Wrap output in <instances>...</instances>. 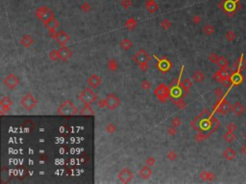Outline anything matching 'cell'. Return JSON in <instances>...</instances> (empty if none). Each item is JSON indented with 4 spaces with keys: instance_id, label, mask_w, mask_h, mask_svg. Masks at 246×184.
I'll return each instance as SVG.
<instances>
[{
    "instance_id": "6da1fadb",
    "label": "cell",
    "mask_w": 246,
    "mask_h": 184,
    "mask_svg": "<svg viewBox=\"0 0 246 184\" xmlns=\"http://www.w3.org/2000/svg\"><path fill=\"white\" fill-rule=\"evenodd\" d=\"M190 125L198 133L212 134L220 127V122L213 116L212 112L208 108H205L194 120L191 121Z\"/></svg>"
},
{
    "instance_id": "74e56055",
    "label": "cell",
    "mask_w": 246,
    "mask_h": 184,
    "mask_svg": "<svg viewBox=\"0 0 246 184\" xmlns=\"http://www.w3.org/2000/svg\"><path fill=\"white\" fill-rule=\"evenodd\" d=\"M49 59L52 61H57L60 59V54H59V50H52L49 53Z\"/></svg>"
},
{
    "instance_id": "836d02e7",
    "label": "cell",
    "mask_w": 246,
    "mask_h": 184,
    "mask_svg": "<svg viewBox=\"0 0 246 184\" xmlns=\"http://www.w3.org/2000/svg\"><path fill=\"white\" fill-rule=\"evenodd\" d=\"M136 26H137V21H136V19L134 17L129 18L126 21V23H125V27L129 31H133L136 28Z\"/></svg>"
},
{
    "instance_id": "8d00e7d4",
    "label": "cell",
    "mask_w": 246,
    "mask_h": 184,
    "mask_svg": "<svg viewBox=\"0 0 246 184\" xmlns=\"http://www.w3.org/2000/svg\"><path fill=\"white\" fill-rule=\"evenodd\" d=\"M13 104V101L11 100L10 97H7L5 96L1 99V101H0V104H1V107H11V104Z\"/></svg>"
},
{
    "instance_id": "83f0119b",
    "label": "cell",
    "mask_w": 246,
    "mask_h": 184,
    "mask_svg": "<svg viewBox=\"0 0 246 184\" xmlns=\"http://www.w3.org/2000/svg\"><path fill=\"white\" fill-rule=\"evenodd\" d=\"M217 65L221 68V69H229V61L225 57L221 56L219 57Z\"/></svg>"
},
{
    "instance_id": "f546056e",
    "label": "cell",
    "mask_w": 246,
    "mask_h": 184,
    "mask_svg": "<svg viewBox=\"0 0 246 184\" xmlns=\"http://www.w3.org/2000/svg\"><path fill=\"white\" fill-rule=\"evenodd\" d=\"M120 47H121L122 50L128 51L133 47V43L131 42V40L128 39H123L121 41H120Z\"/></svg>"
},
{
    "instance_id": "b9f144b4",
    "label": "cell",
    "mask_w": 246,
    "mask_h": 184,
    "mask_svg": "<svg viewBox=\"0 0 246 184\" xmlns=\"http://www.w3.org/2000/svg\"><path fill=\"white\" fill-rule=\"evenodd\" d=\"M174 103H175V104H176V106H177L178 108H179L180 109H184V108L187 107V103H186L182 98L179 99V100H177V101H175Z\"/></svg>"
},
{
    "instance_id": "d4e9b609",
    "label": "cell",
    "mask_w": 246,
    "mask_h": 184,
    "mask_svg": "<svg viewBox=\"0 0 246 184\" xmlns=\"http://www.w3.org/2000/svg\"><path fill=\"white\" fill-rule=\"evenodd\" d=\"M20 42H21V44L24 47H26V48H29V47L34 43V39L30 35H24Z\"/></svg>"
},
{
    "instance_id": "9f6ffc18",
    "label": "cell",
    "mask_w": 246,
    "mask_h": 184,
    "mask_svg": "<svg viewBox=\"0 0 246 184\" xmlns=\"http://www.w3.org/2000/svg\"><path fill=\"white\" fill-rule=\"evenodd\" d=\"M139 67L140 68L142 71H147L148 70V64H139Z\"/></svg>"
},
{
    "instance_id": "44dd1931",
    "label": "cell",
    "mask_w": 246,
    "mask_h": 184,
    "mask_svg": "<svg viewBox=\"0 0 246 184\" xmlns=\"http://www.w3.org/2000/svg\"><path fill=\"white\" fill-rule=\"evenodd\" d=\"M232 110H233V112L237 115V116H241V115L244 114V112L246 111V108L241 103H240L239 101H238L233 106Z\"/></svg>"
},
{
    "instance_id": "d6a6232c",
    "label": "cell",
    "mask_w": 246,
    "mask_h": 184,
    "mask_svg": "<svg viewBox=\"0 0 246 184\" xmlns=\"http://www.w3.org/2000/svg\"><path fill=\"white\" fill-rule=\"evenodd\" d=\"M223 139L225 140V142H227V143H232L233 141H235L237 139V136L234 133H230V131H226V133H224L223 135Z\"/></svg>"
},
{
    "instance_id": "816d5d0a",
    "label": "cell",
    "mask_w": 246,
    "mask_h": 184,
    "mask_svg": "<svg viewBox=\"0 0 246 184\" xmlns=\"http://www.w3.org/2000/svg\"><path fill=\"white\" fill-rule=\"evenodd\" d=\"M167 133H168L169 135H175L177 133V128L173 127V126L170 127V128H168V129H167Z\"/></svg>"
},
{
    "instance_id": "5bb4252c",
    "label": "cell",
    "mask_w": 246,
    "mask_h": 184,
    "mask_svg": "<svg viewBox=\"0 0 246 184\" xmlns=\"http://www.w3.org/2000/svg\"><path fill=\"white\" fill-rule=\"evenodd\" d=\"M230 77H231V80L233 83V86H240L244 81V77L241 74V72L238 70H233L230 74Z\"/></svg>"
},
{
    "instance_id": "603a6c76",
    "label": "cell",
    "mask_w": 246,
    "mask_h": 184,
    "mask_svg": "<svg viewBox=\"0 0 246 184\" xmlns=\"http://www.w3.org/2000/svg\"><path fill=\"white\" fill-rule=\"evenodd\" d=\"M235 155H237V151L233 148H231V147H229V148H227L223 151V157L228 161H232L235 157Z\"/></svg>"
},
{
    "instance_id": "ac0fdd59",
    "label": "cell",
    "mask_w": 246,
    "mask_h": 184,
    "mask_svg": "<svg viewBox=\"0 0 246 184\" xmlns=\"http://www.w3.org/2000/svg\"><path fill=\"white\" fill-rule=\"evenodd\" d=\"M59 54H60V59L62 61H66L72 56V51L65 45V46H62L59 49Z\"/></svg>"
},
{
    "instance_id": "4fadbf2b",
    "label": "cell",
    "mask_w": 246,
    "mask_h": 184,
    "mask_svg": "<svg viewBox=\"0 0 246 184\" xmlns=\"http://www.w3.org/2000/svg\"><path fill=\"white\" fill-rule=\"evenodd\" d=\"M106 103H107V108L109 109H116L120 104V99L114 93H110L106 97Z\"/></svg>"
},
{
    "instance_id": "680465c9",
    "label": "cell",
    "mask_w": 246,
    "mask_h": 184,
    "mask_svg": "<svg viewBox=\"0 0 246 184\" xmlns=\"http://www.w3.org/2000/svg\"><path fill=\"white\" fill-rule=\"evenodd\" d=\"M244 138H245V140H246V133H245V134H244Z\"/></svg>"
},
{
    "instance_id": "4dcf8cb0",
    "label": "cell",
    "mask_w": 246,
    "mask_h": 184,
    "mask_svg": "<svg viewBox=\"0 0 246 184\" xmlns=\"http://www.w3.org/2000/svg\"><path fill=\"white\" fill-rule=\"evenodd\" d=\"M222 83V86L225 87V88H228V89H231V87L233 86V83H232V80H231V77H230V75H227V76H225L221 82Z\"/></svg>"
},
{
    "instance_id": "f1b7e54d",
    "label": "cell",
    "mask_w": 246,
    "mask_h": 184,
    "mask_svg": "<svg viewBox=\"0 0 246 184\" xmlns=\"http://www.w3.org/2000/svg\"><path fill=\"white\" fill-rule=\"evenodd\" d=\"M192 79L194 80L196 83H203L205 80V74L201 71V70H197L194 74L192 75Z\"/></svg>"
},
{
    "instance_id": "f35d334b",
    "label": "cell",
    "mask_w": 246,
    "mask_h": 184,
    "mask_svg": "<svg viewBox=\"0 0 246 184\" xmlns=\"http://www.w3.org/2000/svg\"><path fill=\"white\" fill-rule=\"evenodd\" d=\"M225 38H226L228 41H234L235 38H237V34H235L233 30H229L227 31V33L225 34Z\"/></svg>"
},
{
    "instance_id": "11a10c76",
    "label": "cell",
    "mask_w": 246,
    "mask_h": 184,
    "mask_svg": "<svg viewBox=\"0 0 246 184\" xmlns=\"http://www.w3.org/2000/svg\"><path fill=\"white\" fill-rule=\"evenodd\" d=\"M81 8H82L83 11L88 12V11H90V9H91V6H90V5H88V3H85V4H83V5H82Z\"/></svg>"
},
{
    "instance_id": "1f68e13d",
    "label": "cell",
    "mask_w": 246,
    "mask_h": 184,
    "mask_svg": "<svg viewBox=\"0 0 246 184\" xmlns=\"http://www.w3.org/2000/svg\"><path fill=\"white\" fill-rule=\"evenodd\" d=\"M202 31H203V33L207 35V36H212V34H214V32H216V29H214V27L211 24H206V25H204V27L202 28Z\"/></svg>"
},
{
    "instance_id": "8fae6325",
    "label": "cell",
    "mask_w": 246,
    "mask_h": 184,
    "mask_svg": "<svg viewBox=\"0 0 246 184\" xmlns=\"http://www.w3.org/2000/svg\"><path fill=\"white\" fill-rule=\"evenodd\" d=\"M134 177V173L128 168H123V169L117 173V178L119 181H121L122 183H129L131 180L133 179Z\"/></svg>"
},
{
    "instance_id": "d6986e66",
    "label": "cell",
    "mask_w": 246,
    "mask_h": 184,
    "mask_svg": "<svg viewBox=\"0 0 246 184\" xmlns=\"http://www.w3.org/2000/svg\"><path fill=\"white\" fill-rule=\"evenodd\" d=\"M102 79L99 77L97 74H92L88 80V83L91 88H96L101 85Z\"/></svg>"
},
{
    "instance_id": "c3c4849f",
    "label": "cell",
    "mask_w": 246,
    "mask_h": 184,
    "mask_svg": "<svg viewBox=\"0 0 246 184\" xmlns=\"http://www.w3.org/2000/svg\"><path fill=\"white\" fill-rule=\"evenodd\" d=\"M161 26L163 27L165 30H168L170 28V26H171V23L169 20H167V19H165L163 22L161 23Z\"/></svg>"
},
{
    "instance_id": "bcb514c9",
    "label": "cell",
    "mask_w": 246,
    "mask_h": 184,
    "mask_svg": "<svg viewBox=\"0 0 246 184\" xmlns=\"http://www.w3.org/2000/svg\"><path fill=\"white\" fill-rule=\"evenodd\" d=\"M167 158H168L170 161H175L177 158V154L174 151H170L168 154H167Z\"/></svg>"
},
{
    "instance_id": "f5cc1de1",
    "label": "cell",
    "mask_w": 246,
    "mask_h": 184,
    "mask_svg": "<svg viewBox=\"0 0 246 184\" xmlns=\"http://www.w3.org/2000/svg\"><path fill=\"white\" fill-rule=\"evenodd\" d=\"M97 106L100 108H106L107 107V103H106V99L105 100H99V101L97 102Z\"/></svg>"
},
{
    "instance_id": "f6af8a7d",
    "label": "cell",
    "mask_w": 246,
    "mask_h": 184,
    "mask_svg": "<svg viewBox=\"0 0 246 184\" xmlns=\"http://www.w3.org/2000/svg\"><path fill=\"white\" fill-rule=\"evenodd\" d=\"M214 94H216V95L217 96L218 99H221V98L225 97L224 92H223V89H222L221 87H217V88H216V90H214Z\"/></svg>"
},
{
    "instance_id": "60d3db41",
    "label": "cell",
    "mask_w": 246,
    "mask_h": 184,
    "mask_svg": "<svg viewBox=\"0 0 246 184\" xmlns=\"http://www.w3.org/2000/svg\"><path fill=\"white\" fill-rule=\"evenodd\" d=\"M218 59H219V57H218L216 53H211L210 55H209V61H210L212 62V64H217Z\"/></svg>"
},
{
    "instance_id": "7a4b0ae2",
    "label": "cell",
    "mask_w": 246,
    "mask_h": 184,
    "mask_svg": "<svg viewBox=\"0 0 246 184\" xmlns=\"http://www.w3.org/2000/svg\"><path fill=\"white\" fill-rule=\"evenodd\" d=\"M218 7L224 11L225 14H228L229 17H232L238 10H240L241 5H240V0H223L218 4Z\"/></svg>"
},
{
    "instance_id": "f907efd6",
    "label": "cell",
    "mask_w": 246,
    "mask_h": 184,
    "mask_svg": "<svg viewBox=\"0 0 246 184\" xmlns=\"http://www.w3.org/2000/svg\"><path fill=\"white\" fill-rule=\"evenodd\" d=\"M140 86H141V88L142 89H145V90H147V89H149L151 87V83L148 82V81H143V82H141L140 83Z\"/></svg>"
},
{
    "instance_id": "e575fe53",
    "label": "cell",
    "mask_w": 246,
    "mask_h": 184,
    "mask_svg": "<svg viewBox=\"0 0 246 184\" xmlns=\"http://www.w3.org/2000/svg\"><path fill=\"white\" fill-rule=\"evenodd\" d=\"M108 68L111 71L114 72V71H117V68H118V64H117V61L114 60V59H111V60H109L108 61Z\"/></svg>"
},
{
    "instance_id": "484cf974",
    "label": "cell",
    "mask_w": 246,
    "mask_h": 184,
    "mask_svg": "<svg viewBox=\"0 0 246 184\" xmlns=\"http://www.w3.org/2000/svg\"><path fill=\"white\" fill-rule=\"evenodd\" d=\"M145 5H146V7H147L148 11L150 13H152V14L156 13L159 9L158 5H157V3L154 1V0H146Z\"/></svg>"
},
{
    "instance_id": "ee69618b",
    "label": "cell",
    "mask_w": 246,
    "mask_h": 184,
    "mask_svg": "<svg viewBox=\"0 0 246 184\" xmlns=\"http://www.w3.org/2000/svg\"><path fill=\"white\" fill-rule=\"evenodd\" d=\"M181 124H182V121H181V119L178 117V116H175L173 119H172V121H171V125L173 126V127H176V128L180 127Z\"/></svg>"
},
{
    "instance_id": "6f0895ef",
    "label": "cell",
    "mask_w": 246,
    "mask_h": 184,
    "mask_svg": "<svg viewBox=\"0 0 246 184\" xmlns=\"http://www.w3.org/2000/svg\"><path fill=\"white\" fill-rule=\"evenodd\" d=\"M240 152H241V154H242L243 155L246 156V144L243 145V146H242V148L240 149Z\"/></svg>"
},
{
    "instance_id": "30bf717a",
    "label": "cell",
    "mask_w": 246,
    "mask_h": 184,
    "mask_svg": "<svg viewBox=\"0 0 246 184\" xmlns=\"http://www.w3.org/2000/svg\"><path fill=\"white\" fill-rule=\"evenodd\" d=\"M133 61L138 65L142 64H148V62L151 61V57L147 52L141 49L135 54V56L133 57Z\"/></svg>"
},
{
    "instance_id": "4316f807",
    "label": "cell",
    "mask_w": 246,
    "mask_h": 184,
    "mask_svg": "<svg viewBox=\"0 0 246 184\" xmlns=\"http://www.w3.org/2000/svg\"><path fill=\"white\" fill-rule=\"evenodd\" d=\"M79 114L81 115H85V116H91V115H94V110L91 108V104H85V107H84L80 111H79Z\"/></svg>"
},
{
    "instance_id": "db71d44e",
    "label": "cell",
    "mask_w": 246,
    "mask_h": 184,
    "mask_svg": "<svg viewBox=\"0 0 246 184\" xmlns=\"http://www.w3.org/2000/svg\"><path fill=\"white\" fill-rule=\"evenodd\" d=\"M201 21H202V18H201V17H199V15H194V17H192V22L196 25L199 24Z\"/></svg>"
},
{
    "instance_id": "cb8c5ba5",
    "label": "cell",
    "mask_w": 246,
    "mask_h": 184,
    "mask_svg": "<svg viewBox=\"0 0 246 184\" xmlns=\"http://www.w3.org/2000/svg\"><path fill=\"white\" fill-rule=\"evenodd\" d=\"M200 178L204 181H212L213 179H216V175L212 172H208V171H203L200 173Z\"/></svg>"
},
{
    "instance_id": "681fc988",
    "label": "cell",
    "mask_w": 246,
    "mask_h": 184,
    "mask_svg": "<svg viewBox=\"0 0 246 184\" xmlns=\"http://www.w3.org/2000/svg\"><path fill=\"white\" fill-rule=\"evenodd\" d=\"M121 5L125 9H129L131 6H132V0H122Z\"/></svg>"
},
{
    "instance_id": "ffe728a7",
    "label": "cell",
    "mask_w": 246,
    "mask_h": 184,
    "mask_svg": "<svg viewBox=\"0 0 246 184\" xmlns=\"http://www.w3.org/2000/svg\"><path fill=\"white\" fill-rule=\"evenodd\" d=\"M139 175L142 179H149L150 176H152V169L150 168V166L145 165L139 170Z\"/></svg>"
},
{
    "instance_id": "9c48e42d",
    "label": "cell",
    "mask_w": 246,
    "mask_h": 184,
    "mask_svg": "<svg viewBox=\"0 0 246 184\" xmlns=\"http://www.w3.org/2000/svg\"><path fill=\"white\" fill-rule=\"evenodd\" d=\"M37 99L31 93H27L26 95L20 100V104L27 110L33 109L37 106Z\"/></svg>"
},
{
    "instance_id": "5b68a950",
    "label": "cell",
    "mask_w": 246,
    "mask_h": 184,
    "mask_svg": "<svg viewBox=\"0 0 246 184\" xmlns=\"http://www.w3.org/2000/svg\"><path fill=\"white\" fill-rule=\"evenodd\" d=\"M78 98H79V100L84 104H91L92 103L96 101L97 96L91 88L88 87V88L84 89V90L79 94Z\"/></svg>"
},
{
    "instance_id": "52a82bcc",
    "label": "cell",
    "mask_w": 246,
    "mask_h": 184,
    "mask_svg": "<svg viewBox=\"0 0 246 184\" xmlns=\"http://www.w3.org/2000/svg\"><path fill=\"white\" fill-rule=\"evenodd\" d=\"M37 17H38L39 19H40L43 23L47 22L49 19H51L52 17H54V13L51 11L49 8L47 7H40L37 10Z\"/></svg>"
},
{
    "instance_id": "7402d4cb",
    "label": "cell",
    "mask_w": 246,
    "mask_h": 184,
    "mask_svg": "<svg viewBox=\"0 0 246 184\" xmlns=\"http://www.w3.org/2000/svg\"><path fill=\"white\" fill-rule=\"evenodd\" d=\"M44 25L45 27L49 30V32H54V31H56V29L59 27V21L55 17H52L47 22H45Z\"/></svg>"
},
{
    "instance_id": "8992f818",
    "label": "cell",
    "mask_w": 246,
    "mask_h": 184,
    "mask_svg": "<svg viewBox=\"0 0 246 184\" xmlns=\"http://www.w3.org/2000/svg\"><path fill=\"white\" fill-rule=\"evenodd\" d=\"M154 94L161 102L165 103V100L168 99L169 96H170V94H171L170 93V87H167L166 86L164 85V83H161V85H160L158 87L155 89Z\"/></svg>"
},
{
    "instance_id": "e0dca14e",
    "label": "cell",
    "mask_w": 246,
    "mask_h": 184,
    "mask_svg": "<svg viewBox=\"0 0 246 184\" xmlns=\"http://www.w3.org/2000/svg\"><path fill=\"white\" fill-rule=\"evenodd\" d=\"M193 83H192V81L190 80V78H186L185 80H183L181 83H180V87L183 91H184V94H183V97H185L187 94L190 92V89L192 87Z\"/></svg>"
},
{
    "instance_id": "ba28073f",
    "label": "cell",
    "mask_w": 246,
    "mask_h": 184,
    "mask_svg": "<svg viewBox=\"0 0 246 184\" xmlns=\"http://www.w3.org/2000/svg\"><path fill=\"white\" fill-rule=\"evenodd\" d=\"M50 33V36L52 39H54L57 40V42L59 44H61L62 46H65L69 41L70 40V36L67 35L65 31H60V32H49Z\"/></svg>"
},
{
    "instance_id": "ab89813d",
    "label": "cell",
    "mask_w": 246,
    "mask_h": 184,
    "mask_svg": "<svg viewBox=\"0 0 246 184\" xmlns=\"http://www.w3.org/2000/svg\"><path fill=\"white\" fill-rule=\"evenodd\" d=\"M105 129H106V131L108 133H116L117 131V126L114 125V124H113V123H110V124H108L107 126H106V128H105Z\"/></svg>"
},
{
    "instance_id": "2e32d148",
    "label": "cell",
    "mask_w": 246,
    "mask_h": 184,
    "mask_svg": "<svg viewBox=\"0 0 246 184\" xmlns=\"http://www.w3.org/2000/svg\"><path fill=\"white\" fill-rule=\"evenodd\" d=\"M233 67L235 70H238L242 72L244 69H246V61L244 59V54H241L238 60H235L233 64Z\"/></svg>"
},
{
    "instance_id": "7dc6e473",
    "label": "cell",
    "mask_w": 246,
    "mask_h": 184,
    "mask_svg": "<svg viewBox=\"0 0 246 184\" xmlns=\"http://www.w3.org/2000/svg\"><path fill=\"white\" fill-rule=\"evenodd\" d=\"M155 162H156V159L154 158L153 156H149V157H147V158H146V160H145V163H146V165H148V166H153L154 164H155Z\"/></svg>"
},
{
    "instance_id": "7bdbcfd3",
    "label": "cell",
    "mask_w": 246,
    "mask_h": 184,
    "mask_svg": "<svg viewBox=\"0 0 246 184\" xmlns=\"http://www.w3.org/2000/svg\"><path fill=\"white\" fill-rule=\"evenodd\" d=\"M226 129H227V131H230V133H235V131L238 129V126H237V124H235V123H229L227 125Z\"/></svg>"
},
{
    "instance_id": "277c9868",
    "label": "cell",
    "mask_w": 246,
    "mask_h": 184,
    "mask_svg": "<svg viewBox=\"0 0 246 184\" xmlns=\"http://www.w3.org/2000/svg\"><path fill=\"white\" fill-rule=\"evenodd\" d=\"M232 108H233V107L230 104V103L227 101V100L225 99V97H223L221 99H218L217 102L214 104L212 111L216 112L220 115H226L231 111Z\"/></svg>"
},
{
    "instance_id": "9a60e30c",
    "label": "cell",
    "mask_w": 246,
    "mask_h": 184,
    "mask_svg": "<svg viewBox=\"0 0 246 184\" xmlns=\"http://www.w3.org/2000/svg\"><path fill=\"white\" fill-rule=\"evenodd\" d=\"M157 65H158V68L160 69L161 72L165 73L172 67V62L167 60L166 58L164 57V58H161V60H159L158 64H157Z\"/></svg>"
},
{
    "instance_id": "7c38bea8",
    "label": "cell",
    "mask_w": 246,
    "mask_h": 184,
    "mask_svg": "<svg viewBox=\"0 0 246 184\" xmlns=\"http://www.w3.org/2000/svg\"><path fill=\"white\" fill-rule=\"evenodd\" d=\"M4 86H6L8 89H14L19 85V79L14 75V74H9L6 78L4 79Z\"/></svg>"
},
{
    "instance_id": "d590c367",
    "label": "cell",
    "mask_w": 246,
    "mask_h": 184,
    "mask_svg": "<svg viewBox=\"0 0 246 184\" xmlns=\"http://www.w3.org/2000/svg\"><path fill=\"white\" fill-rule=\"evenodd\" d=\"M210 136H211L210 133H198L194 136V140H195L196 142H198V143H199V142H202V141H204V140L208 139L209 137H210Z\"/></svg>"
},
{
    "instance_id": "3957f363",
    "label": "cell",
    "mask_w": 246,
    "mask_h": 184,
    "mask_svg": "<svg viewBox=\"0 0 246 184\" xmlns=\"http://www.w3.org/2000/svg\"><path fill=\"white\" fill-rule=\"evenodd\" d=\"M57 112H58L59 115L67 117V116H73V115H76L78 113V110L76 108V107L74 106V104H73L71 101H69V100H66V101H65L59 107Z\"/></svg>"
}]
</instances>
